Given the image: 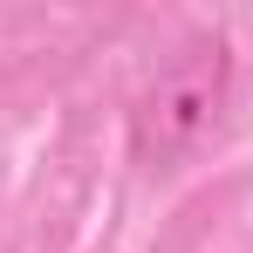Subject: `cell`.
<instances>
[{
  "label": "cell",
  "mask_w": 253,
  "mask_h": 253,
  "mask_svg": "<svg viewBox=\"0 0 253 253\" xmlns=\"http://www.w3.org/2000/svg\"><path fill=\"white\" fill-rule=\"evenodd\" d=\"M233 96V48L219 28L178 42L158 62V76L130 103V165L137 171H178L206 144Z\"/></svg>",
  "instance_id": "cell-1"
}]
</instances>
